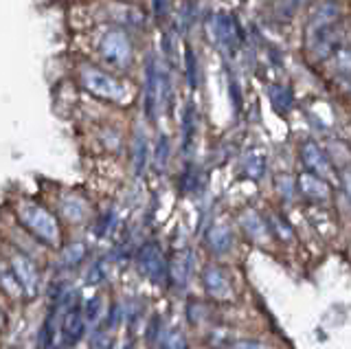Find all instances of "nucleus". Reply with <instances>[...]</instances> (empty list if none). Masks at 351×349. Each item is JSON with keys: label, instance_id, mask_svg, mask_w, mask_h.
Here are the masks:
<instances>
[{"label": "nucleus", "instance_id": "nucleus-10", "mask_svg": "<svg viewBox=\"0 0 351 349\" xmlns=\"http://www.w3.org/2000/svg\"><path fill=\"white\" fill-rule=\"evenodd\" d=\"M160 104V71L156 62L149 60L145 69V112L149 121L156 119V108Z\"/></svg>", "mask_w": 351, "mask_h": 349}, {"label": "nucleus", "instance_id": "nucleus-18", "mask_svg": "<svg viewBox=\"0 0 351 349\" xmlns=\"http://www.w3.org/2000/svg\"><path fill=\"white\" fill-rule=\"evenodd\" d=\"M84 255H86V246L84 244H71V246H66V250L62 253V264L66 266V268H71V266H77L80 261L84 259Z\"/></svg>", "mask_w": 351, "mask_h": 349}, {"label": "nucleus", "instance_id": "nucleus-2", "mask_svg": "<svg viewBox=\"0 0 351 349\" xmlns=\"http://www.w3.org/2000/svg\"><path fill=\"white\" fill-rule=\"evenodd\" d=\"M18 220L22 222V226H27L33 235L40 237L44 244L53 246L60 242L58 220H55L47 209H42L40 204H33V202L18 204Z\"/></svg>", "mask_w": 351, "mask_h": 349}, {"label": "nucleus", "instance_id": "nucleus-5", "mask_svg": "<svg viewBox=\"0 0 351 349\" xmlns=\"http://www.w3.org/2000/svg\"><path fill=\"white\" fill-rule=\"evenodd\" d=\"M208 31H211V38L217 42L219 49L233 53L241 47V31H239V25L233 16L215 14L211 20H208Z\"/></svg>", "mask_w": 351, "mask_h": 349}, {"label": "nucleus", "instance_id": "nucleus-20", "mask_svg": "<svg viewBox=\"0 0 351 349\" xmlns=\"http://www.w3.org/2000/svg\"><path fill=\"white\" fill-rule=\"evenodd\" d=\"M182 130H184V147L191 145L193 134H195V115H193V106H186L184 110V121H182Z\"/></svg>", "mask_w": 351, "mask_h": 349}, {"label": "nucleus", "instance_id": "nucleus-7", "mask_svg": "<svg viewBox=\"0 0 351 349\" xmlns=\"http://www.w3.org/2000/svg\"><path fill=\"white\" fill-rule=\"evenodd\" d=\"M138 268L152 283H162L165 279H167V264H165V257L160 253V248L154 242H149L141 248Z\"/></svg>", "mask_w": 351, "mask_h": 349}, {"label": "nucleus", "instance_id": "nucleus-16", "mask_svg": "<svg viewBox=\"0 0 351 349\" xmlns=\"http://www.w3.org/2000/svg\"><path fill=\"white\" fill-rule=\"evenodd\" d=\"M62 211L71 222H82L88 215V206L77 195H66V198H62Z\"/></svg>", "mask_w": 351, "mask_h": 349}, {"label": "nucleus", "instance_id": "nucleus-17", "mask_svg": "<svg viewBox=\"0 0 351 349\" xmlns=\"http://www.w3.org/2000/svg\"><path fill=\"white\" fill-rule=\"evenodd\" d=\"M145 165H147V141L143 134H138L134 141V171L143 173L145 171Z\"/></svg>", "mask_w": 351, "mask_h": 349}, {"label": "nucleus", "instance_id": "nucleus-25", "mask_svg": "<svg viewBox=\"0 0 351 349\" xmlns=\"http://www.w3.org/2000/svg\"><path fill=\"white\" fill-rule=\"evenodd\" d=\"M230 349H268L263 343L259 341H248V338H241V341H235L230 345Z\"/></svg>", "mask_w": 351, "mask_h": 349}, {"label": "nucleus", "instance_id": "nucleus-28", "mask_svg": "<svg viewBox=\"0 0 351 349\" xmlns=\"http://www.w3.org/2000/svg\"><path fill=\"white\" fill-rule=\"evenodd\" d=\"M93 343H95L97 349H110V338H108V334H97L93 338Z\"/></svg>", "mask_w": 351, "mask_h": 349}, {"label": "nucleus", "instance_id": "nucleus-14", "mask_svg": "<svg viewBox=\"0 0 351 349\" xmlns=\"http://www.w3.org/2000/svg\"><path fill=\"white\" fill-rule=\"evenodd\" d=\"M239 222L250 239H255V242H266L268 239V224L263 222V217L257 211H252V209L246 211L239 217Z\"/></svg>", "mask_w": 351, "mask_h": 349}, {"label": "nucleus", "instance_id": "nucleus-4", "mask_svg": "<svg viewBox=\"0 0 351 349\" xmlns=\"http://www.w3.org/2000/svg\"><path fill=\"white\" fill-rule=\"evenodd\" d=\"M60 301H62V310H64V319H62V341L66 347H73L82 341L84 330H86V321H84V314L80 303L71 301L73 294L66 292V294H58Z\"/></svg>", "mask_w": 351, "mask_h": 349}, {"label": "nucleus", "instance_id": "nucleus-21", "mask_svg": "<svg viewBox=\"0 0 351 349\" xmlns=\"http://www.w3.org/2000/svg\"><path fill=\"white\" fill-rule=\"evenodd\" d=\"M263 167H266V163H263V158L257 156V154H250V156L244 160V171L248 173L250 178H261Z\"/></svg>", "mask_w": 351, "mask_h": 349}, {"label": "nucleus", "instance_id": "nucleus-8", "mask_svg": "<svg viewBox=\"0 0 351 349\" xmlns=\"http://www.w3.org/2000/svg\"><path fill=\"white\" fill-rule=\"evenodd\" d=\"M11 270H14L18 286L25 290L29 297H33V294L38 292V283H40L36 264L25 255H14V259H11Z\"/></svg>", "mask_w": 351, "mask_h": 349}, {"label": "nucleus", "instance_id": "nucleus-26", "mask_svg": "<svg viewBox=\"0 0 351 349\" xmlns=\"http://www.w3.org/2000/svg\"><path fill=\"white\" fill-rule=\"evenodd\" d=\"M152 7L158 18H165L169 14V0H152Z\"/></svg>", "mask_w": 351, "mask_h": 349}, {"label": "nucleus", "instance_id": "nucleus-15", "mask_svg": "<svg viewBox=\"0 0 351 349\" xmlns=\"http://www.w3.org/2000/svg\"><path fill=\"white\" fill-rule=\"evenodd\" d=\"M299 189L307 195V198H314V200L329 198V184L321 176H316V173H303L299 178Z\"/></svg>", "mask_w": 351, "mask_h": 349}, {"label": "nucleus", "instance_id": "nucleus-23", "mask_svg": "<svg viewBox=\"0 0 351 349\" xmlns=\"http://www.w3.org/2000/svg\"><path fill=\"white\" fill-rule=\"evenodd\" d=\"M82 314H84V321L86 323H97L99 314H101V299L93 297L90 301L86 303V308L82 310Z\"/></svg>", "mask_w": 351, "mask_h": 349}, {"label": "nucleus", "instance_id": "nucleus-3", "mask_svg": "<svg viewBox=\"0 0 351 349\" xmlns=\"http://www.w3.org/2000/svg\"><path fill=\"white\" fill-rule=\"evenodd\" d=\"M82 84H84L86 91H90L93 95L101 97V99L123 101L128 97L125 86H121L114 77H110L108 73L97 71V69H84L82 71Z\"/></svg>", "mask_w": 351, "mask_h": 349}, {"label": "nucleus", "instance_id": "nucleus-12", "mask_svg": "<svg viewBox=\"0 0 351 349\" xmlns=\"http://www.w3.org/2000/svg\"><path fill=\"white\" fill-rule=\"evenodd\" d=\"M206 244H208V248H211L215 255H224V253H228V250H230V246H233V233H230L228 226L215 224V226L208 228Z\"/></svg>", "mask_w": 351, "mask_h": 349}, {"label": "nucleus", "instance_id": "nucleus-24", "mask_svg": "<svg viewBox=\"0 0 351 349\" xmlns=\"http://www.w3.org/2000/svg\"><path fill=\"white\" fill-rule=\"evenodd\" d=\"M184 58H186V80H189V86L195 88L197 86V62H195V56L191 49L184 51Z\"/></svg>", "mask_w": 351, "mask_h": 349}, {"label": "nucleus", "instance_id": "nucleus-22", "mask_svg": "<svg viewBox=\"0 0 351 349\" xmlns=\"http://www.w3.org/2000/svg\"><path fill=\"white\" fill-rule=\"evenodd\" d=\"M162 349H186L184 334L180 330H171L162 336Z\"/></svg>", "mask_w": 351, "mask_h": 349}, {"label": "nucleus", "instance_id": "nucleus-6", "mask_svg": "<svg viewBox=\"0 0 351 349\" xmlns=\"http://www.w3.org/2000/svg\"><path fill=\"white\" fill-rule=\"evenodd\" d=\"M101 56L110 64H117V67H128L132 60V45L130 38L123 34L121 29L108 31L101 40Z\"/></svg>", "mask_w": 351, "mask_h": 349}, {"label": "nucleus", "instance_id": "nucleus-13", "mask_svg": "<svg viewBox=\"0 0 351 349\" xmlns=\"http://www.w3.org/2000/svg\"><path fill=\"white\" fill-rule=\"evenodd\" d=\"M303 160H305L307 167L316 171V176L325 178V176L332 173V167H329V160L325 156V152L318 147L316 143H307L303 147Z\"/></svg>", "mask_w": 351, "mask_h": 349}, {"label": "nucleus", "instance_id": "nucleus-27", "mask_svg": "<svg viewBox=\"0 0 351 349\" xmlns=\"http://www.w3.org/2000/svg\"><path fill=\"white\" fill-rule=\"evenodd\" d=\"M272 224L277 226V231H279V235H281V237H285V239H290V237H292L290 226H288V224H281L279 217H272Z\"/></svg>", "mask_w": 351, "mask_h": 349}, {"label": "nucleus", "instance_id": "nucleus-9", "mask_svg": "<svg viewBox=\"0 0 351 349\" xmlns=\"http://www.w3.org/2000/svg\"><path fill=\"white\" fill-rule=\"evenodd\" d=\"M202 281H204V288L206 292L211 294L213 299L219 301H228L233 297V288H230V281L226 277V272L217 266H206L202 272Z\"/></svg>", "mask_w": 351, "mask_h": 349}, {"label": "nucleus", "instance_id": "nucleus-1", "mask_svg": "<svg viewBox=\"0 0 351 349\" xmlns=\"http://www.w3.org/2000/svg\"><path fill=\"white\" fill-rule=\"evenodd\" d=\"M340 18V7L334 0H325V3L316 9L307 25V49L316 58L323 60L334 51V45L338 42L336 23Z\"/></svg>", "mask_w": 351, "mask_h": 349}, {"label": "nucleus", "instance_id": "nucleus-11", "mask_svg": "<svg viewBox=\"0 0 351 349\" xmlns=\"http://www.w3.org/2000/svg\"><path fill=\"white\" fill-rule=\"evenodd\" d=\"M191 268H193V253L191 250H184V253L176 255V259L167 266V275L171 277V281L176 283V286L184 288L186 281H189Z\"/></svg>", "mask_w": 351, "mask_h": 349}, {"label": "nucleus", "instance_id": "nucleus-19", "mask_svg": "<svg viewBox=\"0 0 351 349\" xmlns=\"http://www.w3.org/2000/svg\"><path fill=\"white\" fill-rule=\"evenodd\" d=\"M307 3H310V0H279V3H277V16L279 18H292Z\"/></svg>", "mask_w": 351, "mask_h": 349}]
</instances>
